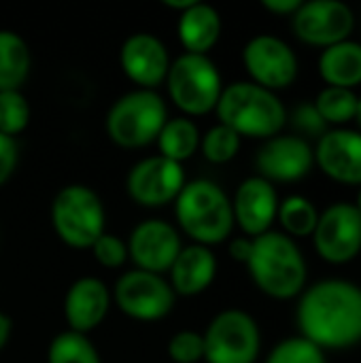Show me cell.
I'll list each match as a JSON object with an SVG mask.
<instances>
[{
    "mask_svg": "<svg viewBox=\"0 0 361 363\" xmlns=\"http://www.w3.org/2000/svg\"><path fill=\"white\" fill-rule=\"evenodd\" d=\"M302 338L323 349H351L361 342V287L328 279L309 287L298 304Z\"/></svg>",
    "mask_w": 361,
    "mask_h": 363,
    "instance_id": "obj_1",
    "label": "cell"
},
{
    "mask_svg": "<svg viewBox=\"0 0 361 363\" xmlns=\"http://www.w3.org/2000/svg\"><path fill=\"white\" fill-rule=\"evenodd\" d=\"M177 230H181L194 245L215 247L230 238L234 230L232 200L211 179L187 181L174 200Z\"/></svg>",
    "mask_w": 361,
    "mask_h": 363,
    "instance_id": "obj_2",
    "label": "cell"
},
{
    "mask_svg": "<svg viewBox=\"0 0 361 363\" xmlns=\"http://www.w3.org/2000/svg\"><path fill=\"white\" fill-rule=\"evenodd\" d=\"M247 268L255 287L274 300H291L306 285L304 255L296 240L283 232L270 230L253 238Z\"/></svg>",
    "mask_w": 361,
    "mask_h": 363,
    "instance_id": "obj_3",
    "label": "cell"
},
{
    "mask_svg": "<svg viewBox=\"0 0 361 363\" xmlns=\"http://www.w3.org/2000/svg\"><path fill=\"white\" fill-rule=\"evenodd\" d=\"M217 123L228 125L240 138L268 140L281 134L287 123V111L274 91H268L251 81H234L223 85L215 106Z\"/></svg>",
    "mask_w": 361,
    "mask_h": 363,
    "instance_id": "obj_4",
    "label": "cell"
},
{
    "mask_svg": "<svg viewBox=\"0 0 361 363\" xmlns=\"http://www.w3.org/2000/svg\"><path fill=\"white\" fill-rule=\"evenodd\" d=\"M55 236L74 251L91 249L106 232L104 202L96 189L83 183H70L57 189L49 208Z\"/></svg>",
    "mask_w": 361,
    "mask_h": 363,
    "instance_id": "obj_5",
    "label": "cell"
},
{
    "mask_svg": "<svg viewBox=\"0 0 361 363\" xmlns=\"http://www.w3.org/2000/svg\"><path fill=\"white\" fill-rule=\"evenodd\" d=\"M168 117V104L157 91L132 89L111 104L104 128L117 147L145 149L157 140Z\"/></svg>",
    "mask_w": 361,
    "mask_h": 363,
    "instance_id": "obj_6",
    "label": "cell"
},
{
    "mask_svg": "<svg viewBox=\"0 0 361 363\" xmlns=\"http://www.w3.org/2000/svg\"><path fill=\"white\" fill-rule=\"evenodd\" d=\"M164 85L170 102L189 119L213 113L223 91V79L217 64L209 55L196 53H181L174 57Z\"/></svg>",
    "mask_w": 361,
    "mask_h": 363,
    "instance_id": "obj_7",
    "label": "cell"
},
{
    "mask_svg": "<svg viewBox=\"0 0 361 363\" xmlns=\"http://www.w3.org/2000/svg\"><path fill=\"white\" fill-rule=\"evenodd\" d=\"M202 340L206 363H255L262 351L257 321L238 308L217 313L202 332Z\"/></svg>",
    "mask_w": 361,
    "mask_h": 363,
    "instance_id": "obj_8",
    "label": "cell"
},
{
    "mask_svg": "<svg viewBox=\"0 0 361 363\" xmlns=\"http://www.w3.org/2000/svg\"><path fill=\"white\" fill-rule=\"evenodd\" d=\"M113 304L134 321L155 323L166 319L177 304V294L170 283L162 274L145 272V270H128L111 289Z\"/></svg>",
    "mask_w": 361,
    "mask_h": 363,
    "instance_id": "obj_9",
    "label": "cell"
},
{
    "mask_svg": "<svg viewBox=\"0 0 361 363\" xmlns=\"http://www.w3.org/2000/svg\"><path fill=\"white\" fill-rule=\"evenodd\" d=\"M185 183L187 177L181 164L162 155H149L130 168L126 177V191L130 200L143 208H162L174 204Z\"/></svg>",
    "mask_w": 361,
    "mask_h": 363,
    "instance_id": "obj_10",
    "label": "cell"
},
{
    "mask_svg": "<svg viewBox=\"0 0 361 363\" xmlns=\"http://www.w3.org/2000/svg\"><path fill=\"white\" fill-rule=\"evenodd\" d=\"M243 64L251 83L279 91L289 87L298 77V55L296 51L274 34H257L243 47Z\"/></svg>",
    "mask_w": 361,
    "mask_h": 363,
    "instance_id": "obj_11",
    "label": "cell"
},
{
    "mask_svg": "<svg viewBox=\"0 0 361 363\" xmlns=\"http://www.w3.org/2000/svg\"><path fill=\"white\" fill-rule=\"evenodd\" d=\"M313 245L328 264H347L361 251V213L355 204L336 202L328 206L313 232Z\"/></svg>",
    "mask_w": 361,
    "mask_h": 363,
    "instance_id": "obj_12",
    "label": "cell"
},
{
    "mask_svg": "<svg viewBox=\"0 0 361 363\" xmlns=\"http://www.w3.org/2000/svg\"><path fill=\"white\" fill-rule=\"evenodd\" d=\"M291 28L302 43L328 49L349 40L355 28V13L349 4L338 0L302 2L291 15Z\"/></svg>",
    "mask_w": 361,
    "mask_h": 363,
    "instance_id": "obj_13",
    "label": "cell"
},
{
    "mask_svg": "<svg viewBox=\"0 0 361 363\" xmlns=\"http://www.w3.org/2000/svg\"><path fill=\"white\" fill-rule=\"evenodd\" d=\"M128 257L136 270L168 274L179 251L183 249L181 232L164 219H145L132 228L128 240Z\"/></svg>",
    "mask_w": 361,
    "mask_h": 363,
    "instance_id": "obj_14",
    "label": "cell"
},
{
    "mask_svg": "<svg viewBox=\"0 0 361 363\" xmlns=\"http://www.w3.org/2000/svg\"><path fill=\"white\" fill-rule=\"evenodd\" d=\"M170 64L172 57L168 47L151 32H134L119 47L121 72L136 85V89L157 91V87L166 81Z\"/></svg>",
    "mask_w": 361,
    "mask_h": 363,
    "instance_id": "obj_15",
    "label": "cell"
},
{
    "mask_svg": "<svg viewBox=\"0 0 361 363\" xmlns=\"http://www.w3.org/2000/svg\"><path fill=\"white\" fill-rule=\"evenodd\" d=\"M315 164V151L302 136L277 134L268 138L255 155L257 177L268 183H296L304 179Z\"/></svg>",
    "mask_w": 361,
    "mask_h": 363,
    "instance_id": "obj_16",
    "label": "cell"
},
{
    "mask_svg": "<svg viewBox=\"0 0 361 363\" xmlns=\"http://www.w3.org/2000/svg\"><path fill=\"white\" fill-rule=\"evenodd\" d=\"M277 213L279 196L274 185L266 179L249 177L236 187L232 198L234 225H238L247 238H257L270 232L272 223L277 221Z\"/></svg>",
    "mask_w": 361,
    "mask_h": 363,
    "instance_id": "obj_17",
    "label": "cell"
},
{
    "mask_svg": "<svg viewBox=\"0 0 361 363\" xmlns=\"http://www.w3.org/2000/svg\"><path fill=\"white\" fill-rule=\"evenodd\" d=\"M113 306V294L109 285L98 277L77 279L64 296V319L70 332L89 336L100 328Z\"/></svg>",
    "mask_w": 361,
    "mask_h": 363,
    "instance_id": "obj_18",
    "label": "cell"
},
{
    "mask_svg": "<svg viewBox=\"0 0 361 363\" xmlns=\"http://www.w3.org/2000/svg\"><path fill=\"white\" fill-rule=\"evenodd\" d=\"M315 160L332 181L361 185V132L328 130L317 143Z\"/></svg>",
    "mask_w": 361,
    "mask_h": 363,
    "instance_id": "obj_19",
    "label": "cell"
},
{
    "mask_svg": "<svg viewBox=\"0 0 361 363\" xmlns=\"http://www.w3.org/2000/svg\"><path fill=\"white\" fill-rule=\"evenodd\" d=\"M217 277V257L213 249L202 245H183L174 264L168 270V283L172 291L183 298H196L204 294Z\"/></svg>",
    "mask_w": 361,
    "mask_h": 363,
    "instance_id": "obj_20",
    "label": "cell"
},
{
    "mask_svg": "<svg viewBox=\"0 0 361 363\" xmlns=\"http://www.w3.org/2000/svg\"><path fill=\"white\" fill-rule=\"evenodd\" d=\"M223 32V21L219 11L206 2H194L187 11L179 15L177 34L185 49L183 53L209 55V51L219 43Z\"/></svg>",
    "mask_w": 361,
    "mask_h": 363,
    "instance_id": "obj_21",
    "label": "cell"
},
{
    "mask_svg": "<svg viewBox=\"0 0 361 363\" xmlns=\"http://www.w3.org/2000/svg\"><path fill=\"white\" fill-rule=\"evenodd\" d=\"M319 74L328 87L353 89L361 85V43L343 40L323 49L319 57Z\"/></svg>",
    "mask_w": 361,
    "mask_h": 363,
    "instance_id": "obj_22",
    "label": "cell"
},
{
    "mask_svg": "<svg viewBox=\"0 0 361 363\" xmlns=\"http://www.w3.org/2000/svg\"><path fill=\"white\" fill-rule=\"evenodd\" d=\"M200 138H202V134L194 119H189L185 115L168 117V121L164 123V128L155 140L157 155L183 166L187 160H191L200 151Z\"/></svg>",
    "mask_w": 361,
    "mask_h": 363,
    "instance_id": "obj_23",
    "label": "cell"
},
{
    "mask_svg": "<svg viewBox=\"0 0 361 363\" xmlns=\"http://www.w3.org/2000/svg\"><path fill=\"white\" fill-rule=\"evenodd\" d=\"M32 68V53L21 34L0 30V91L21 89Z\"/></svg>",
    "mask_w": 361,
    "mask_h": 363,
    "instance_id": "obj_24",
    "label": "cell"
},
{
    "mask_svg": "<svg viewBox=\"0 0 361 363\" xmlns=\"http://www.w3.org/2000/svg\"><path fill=\"white\" fill-rule=\"evenodd\" d=\"M47 363H102V359L89 336L66 330L51 338Z\"/></svg>",
    "mask_w": 361,
    "mask_h": 363,
    "instance_id": "obj_25",
    "label": "cell"
},
{
    "mask_svg": "<svg viewBox=\"0 0 361 363\" xmlns=\"http://www.w3.org/2000/svg\"><path fill=\"white\" fill-rule=\"evenodd\" d=\"M277 219L285 230L283 234H287L289 238H304V236H313L319 221V213L309 198L289 196L283 202H279Z\"/></svg>",
    "mask_w": 361,
    "mask_h": 363,
    "instance_id": "obj_26",
    "label": "cell"
},
{
    "mask_svg": "<svg viewBox=\"0 0 361 363\" xmlns=\"http://www.w3.org/2000/svg\"><path fill=\"white\" fill-rule=\"evenodd\" d=\"M243 138L223 123H215L200 138V153L209 164L223 166L232 162L240 151Z\"/></svg>",
    "mask_w": 361,
    "mask_h": 363,
    "instance_id": "obj_27",
    "label": "cell"
},
{
    "mask_svg": "<svg viewBox=\"0 0 361 363\" xmlns=\"http://www.w3.org/2000/svg\"><path fill=\"white\" fill-rule=\"evenodd\" d=\"M357 96L353 89H343V87H326L317 100L315 108L321 115L326 123L343 125L351 119H355L357 113Z\"/></svg>",
    "mask_w": 361,
    "mask_h": 363,
    "instance_id": "obj_28",
    "label": "cell"
},
{
    "mask_svg": "<svg viewBox=\"0 0 361 363\" xmlns=\"http://www.w3.org/2000/svg\"><path fill=\"white\" fill-rule=\"evenodd\" d=\"M32 108L21 89L0 91V134L17 138L30 123Z\"/></svg>",
    "mask_w": 361,
    "mask_h": 363,
    "instance_id": "obj_29",
    "label": "cell"
},
{
    "mask_svg": "<svg viewBox=\"0 0 361 363\" xmlns=\"http://www.w3.org/2000/svg\"><path fill=\"white\" fill-rule=\"evenodd\" d=\"M266 363H328L323 351L302 336L285 338L266 357Z\"/></svg>",
    "mask_w": 361,
    "mask_h": 363,
    "instance_id": "obj_30",
    "label": "cell"
},
{
    "mask_svg": "<svg viewBox=\"0 0 361 363\" xmlns=\"http://www.w3.org/2000/svg\"><path fill=\"white\" fill-rule=\"evenodd\" d=\"M166 353L172 363H200L204 362V340L200 332L181 330L168 338Z\"/></svg>",
    "mask_w": 361,
    "mask_h": 363,
    "instance_id": "obj_31",
    "label": "cell"
},
{
    "mask_svg": "<svg viewBox=\"0 0 361 363\" xmlns=\"http://www.w3.org/2000/svg\"><path fill=\"white\" fill-rule=\"evenodd\" d=\"M91 255L94 259L109 270H117L121 266H126V262H130L128 257V245L123 238H119L117 234L104 232L94 245H91Z\"/></svg>",
    "mask_w": 361,
    "mask_h": 363,
    "instance_id": "obj_32",
    "label": "cell"
},
{
    "mask_svg": "<svg viewBox=\"0 0 361 363\" xmlns=\"http://www.w3.org/2000/svg\"><path fill=\"white\" fill-rule=\"evenodd\" d=\"M291 123L296 125V130H300L306 136H319L321 138L328 132V123L321 119L315 104H300L291 115Z\"/></svg>",
    "mask_w": 361,
    "mask_h": 363,
    "instance_id": "obj_33",
    "label": "cell"
},
{
    "mask_svg": "<svg viewBox=\"0 0 361 363\" xmlns=\"http://www.w3.org/2000/svg\"><path fill=\"white\" fill-rule=\"evenodd\" d=\"M19 164V145L17 138H11L6 134H0V187L9 183V179L15 174Z\"/></svg>",
    "mask_w": 361,
    "mask_h": 363,
    "instance_id": "obj_34",
    "label": "cell"
},
{
    "mask_svg": "<svg viewBox=\"0 0 361 363\" xmlns=\"http://www.w3.org/2000/svg\"><path fill=\"white\" fill-rule=\"evenodd\" d=\"M251 249H253V238H247V236H240V238H232L230 245H228V253L234 262L238 264H245L249 262L251 257Z\"/></svg>",
    "mask_w": 361,
    "mask_h": 363,
    "instance_id": "obj_35",
    "label": "cell"
},
{
    "mask_svg": "<svg viewBox=\"0 0 361 363\" xmlns=\"http://www.w3.org/2000/svg\"><path fill=\"white\" fill-rule=\"evenodd\" d=\"M300 4L302 0H262V6L274 15H294Z\"/></svg>",
    "mask_w": 361,
    "mask_h": 363,
    "instance_id": "obj_36",
    "label": "cell"
},
{
    "mask_svg": "<svg viewBox=\"0 0 361 363\" xmlns=\"http://www.w3.org/2000/svg\"><path fill=\"white\" fill-rule=\"evenodd\" d=\"M11 334H13V321L9 315H4L0 311V353L6 349L9 340H11Z\"/></svg>",
    "mask_w": 361,
    "mask_h": 363,
    "instance_id": "obj_37",
    "label": "cell"
},
{
    "mask_svg": "<svg viewBox=\"0 0 361 363\" xmlns=\"http://www.w3.org/2000/svg\"><path fill=\"white\" fill-rule=\"evenodd\" d=\"M194 2H196V0H164V6H168V9H172V11H177V13L181 15V13L187 11Z\"/></svg>",
    "mask_w": 361,
    "mask_h": 363,
    "instance_id": "obj_38",
    "label": "cell"
},
{
    "mask_svg": "<svg viewBox=\"0 0 361 363\" xmlns=\"http://www.w3.org/2000/svg\"><path fill=\"white\" fill-rule=\"evenodd\" d=\"M355 119H357V123H360V128H361V98L357 100V113H355Z\"/></svg>",
    "mask_w": 361,
    "mask_h": 363,
    "instance_id": "obj_39",
    "label": "cell"
},
{
    "mask_svg": "<svg viewBox=\"0 0 361 363\" xmlns=\"http://www.w3.org/2000/svg\"><path fill=\"white\" fill-rule=\"evenodd\" d=\"M355 206H357V211L361 213V189H360V194H357V204H355Z\"/></svg>",
    "mask_w": 361,
    "mask_h": 363,
    "instance_id": "obj_40",
    "label": "cell"
}]
</instances>
